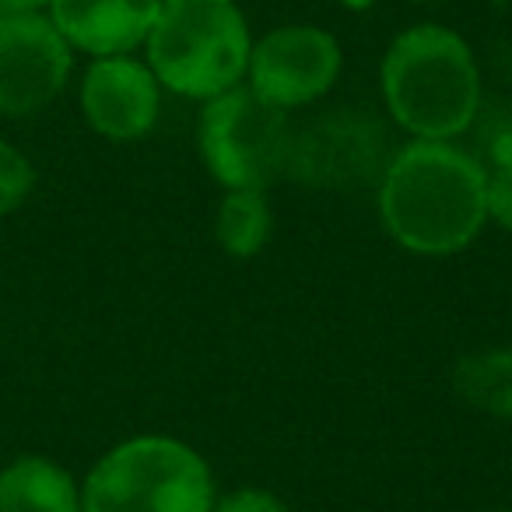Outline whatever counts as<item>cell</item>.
I'll list each match as a JSON object with an SVG mask.
<instances>
[{
	"mask_svg": "<svg viewBox=\"0 0 512 512\" xmlns=\"http://www.w3.org/2000/svg\"><path fill=\"white\" fill-rule=\"evenodd\" d=\"M165 0H50V18L88 57L130 53L148 39Z\"/></svg>",
	"mask_w": 512,
	"mask_h": 512,
	"instance_id": "cell-10",
	"label": "cell"
},
{
	"mask_svg": "<svg viewBox=\"0 0 512 512\" xmlns=\"http://www.w3.org/2000/svg\"><path fill=\"white\" fill-rule=\"evenodd\" d=\"M477 165L484 172L488 218L512 232V123H495L484 134Z\"/></svg>",
	"mask_w": 512,
	"mask_h": 512,
	"instance_id": "cell-14",
	"label": "cell"
},
{
	"mask_svg": "<svg viewBox=\"0 0 512 512\" xmlns=\"http://www.w3.org/2000/svg\"><path fill=\"white\" fill-rule=\"evenodd\" d=\"M211 467L169 435H137L113 446L81 484V512H211Z\"/></svg>",
	"mask_w": 512,
	"mask_h": 512,
	"instance_id": "cell-4",
	"label": "cell"
},
{
	"mask_svg": "<svg viewBox=\"0 0 512 512\" xmlns=\"http://www.w3.org/2000/svg\"><path fill=\"white\" fill-rule=\"evenodd\" d=\"M36 186V165L22 148L0 137V218L15 214Z\"/></svg>",
	"mask_w": 512,
	"mask_h": 512,
	"instance_id": "cell-15",
	"label": "cell"
},
{
	"mask_svg": "<svg viewBox=\"0 0 512 512\" xmlns=\"http://www.w3.org/2000/svg\"><path fill=\"white\" fill-rule=\"evenodd\" d=\"M197 144L207 172L225 190H267L285 176L292 127L285 109L260 99L249 85H235L204 102Z\"/></svg>",
	"mask_w": 512,
	"mask_h": 512,
	"instance_id": "cell-5",
	"label": "cell"
},
{
	"mask_svg": "<svg viewBox=\"0 0 512 512\" xmlns=\"http://www.w3.org/2000/svg\"><path fill=\"white\" fill-rule=\"evenodd\" d=\"M383 99L414 141H456L481 113L474 50L446 25L400 32L383 57Z\"/></svg>",
	"mask_w": 512,
	"mask_h": 512,
	"instance_id": "cell-2",
	"label": "cell"
},
{
	"mask_svg": "<svg viewBox=\"0 0 512 512\" xmlns=\"http://www.w3.org/2000/svg\"><path fill=\"white\" fill-rule=\"evenodd\" d=\"M344 8L348 11H365V8H372V0H341Z\"/></svg>",
	"mask_w": 512,
	"mask_h": 512,
	"instance_id": "cell-18",
	"label": "cell"
},
{
	"mask_svg": "<svg viewBox=\"0 0 512 512\" xmlns=\"http://www.w3.org/2000/svg\"><path fill=\"white\" fill-rule=\"evenodd\" d=\"M162 109V85L144 60L130 53L95 57L81 78V113L106 141H141Z\"/></svg>",
	"mask_w": 512,
	"mask_h": 512,
	"instance_id": "cell-9",
	"label": "cell"
},
{
	"mask_svg": "<svg viewBox=\"0 0 512 512\" xmlns=\"http://www.w3.org/2000/svg\"><path fill=\"white\" fill-rule=\"evenodd\" d=\"M74 46L46 11L0 15V116L29 120L67 88Z\"/></svg>",
	"mask_w": 512,
	"mask_h": 512,
	"instance_id": "cell-7",
	"label": "cell"
},
{
	"mask_svg": "<svg viewBox=\"0 0 512 512\" xmlns=\"http://www.w3.org/2000/svg\"><path fill=\"white\" fill-rule=\"evenodd\" d=\"M271 204H267L264 190H228L214 218V232L228 256L235 260H249L271 239Z\"/></svg>",
	"mask_w": 512,
	"mask_h": 512,
	"instance_id": "cell-13",
	"label": "cell"
},
{
	"mask_svg": "<svg viewBox=\"0 0 512 512\" xmlns=\"http://www.w3.org/2000/svg\"><path fill=\"white\" fill-rule=\"evenodd\" d=\"M418 4H439V0H418Z\"/></svg>",
	"mask_w": 512,
	"mask_h": 512,
	"instance_id": "cell-19",
	"label": "cell"
},
{
	"mask_svg": "<svg viewBox=\"0 0 512 512\" xmlns=\"http://www.w3.org/2000/svg\"><path fill=\"white\" fill-rule=\"evenodd\" d=\"M341 43L320 25H281L249 53V88L278 109H302L341 78Z\"/></svg>",
	"mask_w": 512,
	"mask_h": 512,
	"instance_id": "cell-8",
	"label": "cell"
},
{
	"mask_svg": "<svg viewBox=\"0 0 512 512\" xmlns=\"http://www.w3.org/2000/svg\"><path fill=\"white\" fill-rule=\"evenodd\" d=\"M211 512H292V509L264 488H239L225 498H214Z\"/></svg>",
	"mask_w": 512,
	"mask_h": 512,
	"instance_id": "cell-16",
	"label": "cell"
},
{
	"mask_svg": "<svg viewBox=\"0 0 512 512\" xmlns=\"http://www.w3.org/2000/svg\"><path fill=\"white\" fill-rule=\"evenodd\" d=\"M379 214L411 253H460L488 221L481 165L453 141L404 144L379 179Z\"/></svg>",
	"mask_w": 512,
	"mask_h": 512,
	"instance_id": "cell-1",
	"label": "cell"
},
{
	"mask_svg": "<svg viewBox=\"0 0 512 512\" xmlns=\"http://www.w3.org/2000/svg\"><path fill=\"white\" fill-rule=\"evenodd\" d=\"M397 155L390 130L369 109H330L292 130L285 176L309 190H365L379 186Z\"/></svg>",
	"mask_w": 512,
	"mask_h": 512,
	"instance_id": "cell-6",
	"label": "cell"
},
{
	"mask_svg": "<svg viewBox=\"0 0 512 512\" xmlns=\"http://www.w3.org/2000/svg\"><path fill=\"white\" fill-rule=\"evenodd\" d=\"M144 50L158 85L207 102L242 85L253 39L235 0H165Z\"/></svg>",
	"mask_w": 512,
	"mask_h": 512,
	"instance_id": "cell-3",
	"label": "cell"
},
{
	"mask_svg": "<svg viewBox=\"0 0 512 512\" xmlns=\"http://www.w3.org/2000/svg\"><path fill=\"white\" fill-rule=\"evenodd\" d=\"M50 0H0V15H25V11H46Z\"/></svg>",
	"mask_w": 512,
	"mask_h": 512,
	"instance_id": "cell-17",
	"label": "cell"
},
{
	"mask_svg": "<svg viewBox=\"0 0 512 512\" xmlns=\"http://www.w3.org/2000/svg\"><path fill=\"white\" fill-rule=\"evenodd\" d=\"M0 512H81V488L60 463L18 456L0 470Z\"/></svg>",
	"mask_w": 512,
	"mask_h": 512,
	"instance_id": "cell-11",
	"label": "cell"
},
{
	"mask_svg": "<svg viewBox=\"0 0 512 512\" xmlns=\"http://www.w3.org/2000/svg\"><path fill=\"white\" fill-rule=\"evenodd\" d=\"M495 512H512V509H495Z\"/></svg>",
	"mask_w": 512,
	"mask_h": 512,
	"instance_id": "cell-20",
	"label": "cell"
},
{
	"mask_svg": "<svg viewBox=\"0 0 512 512\" xmlns=\"http://www.w3.org/2000/svg\"><path fill=\"white\" fill-rule=\"evenodd\" d=\"M453 390L474 411L512 421V348H491L460 358L453 369Z\"/></svg>",
	"mask_w": 512,
	"mask_h": 512,
	"instance_id": "cell-12",
	"label": "cell"
}]
</instances>
